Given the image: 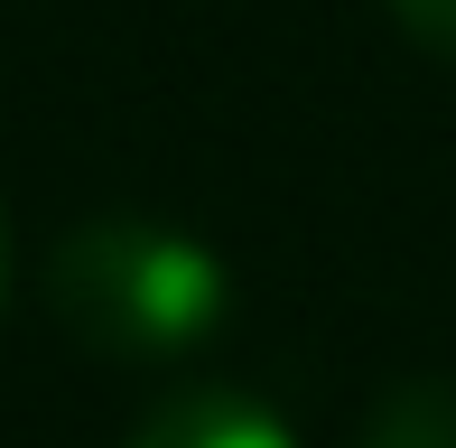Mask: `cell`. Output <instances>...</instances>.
I'll return each instance as SVG.
<instances>
[{
  "mask_svg": "<svg viewBox=\"0 0 456 448\" xmlns=\"http://www.w3.org/2000/svg\"><path fill=\"white\" fill-rule=\"evenodd\" d=\"M47 299L66 318V336L102 345V355H186L224 328L233 271L177 224L102 215L47 253Z\"/></svg>",
  "mask_w": 456,
  "mask_h": 448,
  "instance_id": "1",
  "label": "cell"
},
{
  "mask_svg": "<svg viewBox=\"0 0 456 448\" xmlns=\"http://www.w3.org/2000/svg\"><path fill=\"white\" fill-rule=\"evenodd\" d=\"M131 448H298L289 420L261 393H233V383H196V393H168L150 420L131 430Z\"/></svg>",
  "mask_w": 456,
  "mask_h": 448,
  "instance_id": "2",
  "label": "cell"
},
{
  "mask_svg": "<svg viewBox=\"0 0 456 448\" xmlns=\"http://www.w3.org/2000/svg\"><path fill=\"white\" fill-rule=\"evenodd\" d=\"M363 448H456V383L447 374H410L372 402Z\"/></svg>",
  "mask_w": 456,
  "mask_h": 448,
  "instance_id": "3",
  "label": "cell"
},
{
  "mask_svg": "<svg viewBox=\"0 0 456 448\" xmlns=\"http://www.w3.org/2000/svg\"><path fill=\"white\" fill-rule=\"evenodd\" d=\"M391 19H401L428 56H456V0H391Z\"/></svg>",
  "mask_w": 456,
  "mask_h": 448,
  "instance_id": "4",
  "label": "cell"
},
{
  "mask_svg": "<svg viewBox=\"0 0 456 448\" xmlns=\"http://www.w3.org/2000/svg\"><path fill=\"white\" fill-rule=\"evenodd\" d=\"M0 299H10V224H0Z\"/></svg>",
  "mask_w": 456,
  "mask_h": 448,
  "instance_id": "5",
  "label": "cell"
}]
</instances>
